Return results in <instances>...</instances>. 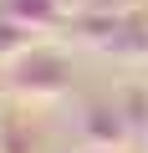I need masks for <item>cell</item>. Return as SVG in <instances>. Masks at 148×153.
<instances>
[{"mask_svg":"<svg viewBox=\"0 0 148 153\" xmlns=\"http://www.w3.org/2000/svg\"><path fill=\"white\" fill-rule=\"evenodd\" d=\"M10 16H16V21H26L31 31H51V26H61V21H66L61 0H10Z\"/></svg>","mask_w":148,"mask_h":153,"instance_id":"3957f363","label":"cell"},{"mask_svg":"<svg viewBox=\"0 0 148 153\" xmlns=\"http://www.w3.org/2000/svg\"><path fill=\"white\" fill-rule=\"evenodd\" d=\"M82 138H87V148H123V143H133V138H128L123 102H118V97H112V102H92L87 117H82Z\"/></svg>","mask_w":148,"mask_h":153,"instance_id":"7a4b0ae2","label":"cell"},{"mask_svg":"<svg viewBox=\"0 0 148 153\" xmlns=\"http://www.w3.org/2000/svg\"><path fill=\"white\" fill-rule=\"evenodd\" d=\"M10 87H16L21 97H31V102L61 97V92H66V61H61L56 51H41V46H31V51H21V56H16Z\"/></svg>","mask_w":148,"mask_h":153,"instance_id":"6da1fadb","label":"cell"},{"mask_svg":"<svg viewBox=\"0 0 148 153\" xmlns=\"http://www.w3.org/2000/svg\"><path fill=\"white\" fill-rule=\"evenodd\" d=\"M87 153H112V148H87Z\"/></svg>","mask_w":148,"mask_h":153,"instance_id":"277c9868","label":"cell"}]
</instances>
